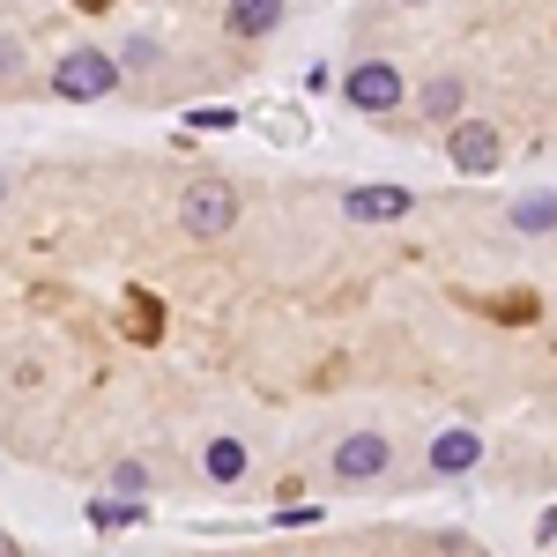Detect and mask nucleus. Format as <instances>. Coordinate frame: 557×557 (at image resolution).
Segmentation results:
<instances>
[{
	"mask_svg": "<svg viewBox=\"0 0 557 557\" xmlns=\"http://www.w3.org/2000/svg\"><path fill=\"white\" fill-rule=\"evenodd\" d=\"M475 461H483V438H475V431H438V438H431V469L438 475H461V469H475Z\"/></svg>",
	"mask_w": 557,
	"mask_h": 557,
	"instance_id": "obj_7",
	"label": "nucleus"
},
{
	"mask_svg": "<svg viewBox=\"0 0 557 557\" xmlns=\"http://www.w3.org/2000/svg\"><path fill=\"white\" fill-rule=\"evenodd\" d=\"M178 223H186L194 238H223V231L238 223V194H231L223 178H201V186H186V201H178Z\"/></svg>",
	"mask_w": 557,
	"mask_h": 557,
	"instance_id": "obj_1",
	"label": "nucleus"
},
{
	"mask_svg": "<svg viewBox=\"0 0 557 557\" xmlns=\"http://www.w3.org/2000/svg\"><path fill=\"white\" fill-rule=\"evenodd\" d=\"M343 209H349V223H394V215L417 209V194L409 186H357Z\"/></svg>",
	"mask_w": 557,
	"mask_h": 557,
	"instance_id": "obj_6",
	"label": "nucleus"
},
{
	"mask_svg": "<svg viewBox=\"0 0 557 557\" xmlns=\"http://www.w3.org/2000/svg\"><path fill=\"white\" fill-rule=\"evenodd\" d=\"M513 223H520V231H557V201H550V194H535V201H520V209H513Z\"/></svg>",
	"mask_w": 557,
	"mask_h": 557,
	"instance_id": "obj_11",
	"label": "nucleus"
},
{
	"mask_svg": "<svg viewBox=\"0 0 557 557\" xmlns=\"http://www.w3.org/2000/svg\"><path fill=\"white\" fill-rule=\"evenodd\" d=\"M446 149H454V164L469 178L498 172V157H506V141H498V127H483V120H461V127L446 134Z\"/></svg>",
	"mask_w": 557,
	"mask_h": 557,
	"instance_id": "obj_4",
	"label": "nucleus"
},
{
	"mask_svg": "<svg viewBox=\"0 0 557 557\" xmlns=\"http://www.w3.org/2000/svg\"><path fill=\"white\" fill-rule=\"evenodd\" d=\"M535 543H557V506H550L543 520H535Z\"/></svg>",
	"mask_w": 557,
	"mask_h": 557,
	"instance_id": "obj_13",
	"label": "nucleus"
},
{
	"mask_svg": "<svg viewBox=\"0 0 557 557\" xmlns=\"http://www.w3.org/2000/svg\"><path fill=\"white\" fill-rule=\"evenodd\" d=\"M283 23V0H231V30L238 38H268Z\"/></svg>",
	"mask_w": 557,
	"mask_h": 557,
	"instance_id": "obj_8",
	"label": "nucleus"
},
{
	"mask_svg": "<svg viewBox=\"0 0 557 557\" xmlns=\"http://www.w3.org/2000/svg\"><path fill=\"white\" fill-rule=\"evenodd\" d=\"M386 461H394V446H386L380 431H349L343 446H335V475H343V483H364V475H386Z\"/></svg>",
	"mask_w": 557,
	"mask_h": 557,
	"instance_id": "obj_5",
	"label": "nucleus"
},
{
	"mask_svg": "<svg viewBox=\"0 0 557 557\" xmlns=\"http://www.w3.org/2000/svg\"><path fill=\"white\" fill-rule=\"evenodd\" d=\"M349 104H357V112H372V120H386V112H394V104H401V75H394V67H386V60H364V67H349Z\"/></svg>",
	"mask_w": 557,
	"mask_h": 557,
	"instance_id": "obj_3",
	"label": "nucleus"
},
{
	"mask_svg": "<svg viewBox=\"0 0 557 557\" xmlns=\"http://www.w3.org/2000/svg\"><path fill=\"white\" fill-rule=\"evenodd\" d=\"M52 89L75 97V104H83V97H112V89H120V67H112L104 52H67L60 75H52Z\"/></svg>",
	"mask_w": 557,
	"mask_h": 557,
	"instance_id": "obj_2",
	"label": "nucleus"
},
{
	"mask_svg": "<svg viewBox=\"0 0 557 557\" xmlns=\"http://www.w3.org/2000/svg\"><path fill=\"white\" fill-rule=\"evenodd\" d=\"M209 475L215 483H238V475H246V446H238V438H215L209 446Z\"/></svg>",
	"mask_w": 557,
	"mask_h": 557,
	"instance_id": "obj_10",
	"label": "nucleus"
},
{
	"mask_svg": "<svg viewBox=\"0 0 557 557\" xmlns=\"http://www.w3.org/2000/svg\"><path fill=\"white\" fill-rule=\"evenodd\" d=\"M424 112L431 120H454V112H461V83H454V75H431L424 83Z\"/></svg>",
	"mask_w": 557,
	"mask_h": 557,
	"instance_id": "obj_9",
	"label": "nucleus"
},
{
	"mask_svg": "<svg viewBox=\"0 0 557 557\" xmlns=\"http://www.w3.org/2000/svg\"><path fill=\"white\" fill-rule=\"evenodd\" d=\"M112 483H120L127 498H141V491H149V469H134V461H120V475H112Z\"/></svg>",
	"mask_w": 557,
	"mask_h": 557,
	"instance_id": "obj_12",
	"label": "nucleus"
}]
</instances>
